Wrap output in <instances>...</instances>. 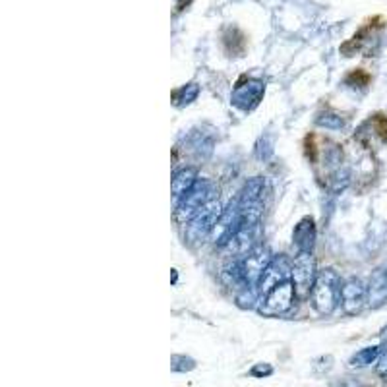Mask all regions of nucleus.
Returning <instances> with one entry per match:
<instances>
[{"label": "nucleus", "mask_w": 387, "mask_h": 387, "mask_svg": "<svg viewBox=\"0 0 387 387\" xmlns=\"http://www.w3.org/2000/svg\"><path fill=\"white\" fill-rule=\"evenodd\" d=\"M341 289H343V283L335 270L328 267V270L318 271L310 291V302L316 312L322 316L331 314L341 302Z\"/></svg>", "instance_id": "obj_1"}, {"label": "nucleus", "mask_w": 387, "mask_h": 387, "mask_svg": "<svg viewBox=\"0 0 387 387\" xmlns=\"http://www.w3.org/2000/svg\"><path fill=\"white\" fill-rule=\"evenodd\" d=\"M263 192H265V183L260 176H254V178H250L248 183L244 184L241 197H238L241 226L256 229L263 213Z\"/></svg>", "instance_id": "obj_2"}, {"label": "nucleus", "mask_w": 387, "mask_h": 387, "mask_svg": "<svg viewBox=\"0 0 387 387\" xmlns=\"http://www.w3.org/2000/svg\"><path fill=\"white\" fill-rule=\"evenodd\" d=\"M209 200H213L212 183H207V180H197L196 186H194V188L178 202V205H176V221L183 223V225H188V223L196 217V213L200 212Z\"/></svg>", "instance_id": "obj_3"}, {"label": "nucleus", "mask_w": 387, "mask_h": 387, "mask_svg": "<svg viewBox=\"0 0 387 387\" xmlns=\"http://www.w3.org/2000/svg\"><path fill=\"white\" fill-rule=\"evenodd\" d=\"M294 300H296V289L292 281H285L275 289H271L262 300V306H260V314L273 318V316H283L287 312H291L294 306Z\"/></svg>", "instance_id": "obj_4"}, {"label": "nucleus", "mask_w": 387, "mask_h": 387, "mask_svg": "<svg viewBox=\"0 0 387 387\" xmlns=\"http://www.w3.org/2000/svg\"><path fill=\"white\" fill-rule=\"evenodd\" d=\"M316 275H318V271H316V260L312 252H299L291 267V279L296 289V294L310 296Z\"/></svg>", "instance_id": "obj_5"}, {"label": "nucleus", "mask_w": 387, "mask_h": 387, "mask_svg": "<svg viewBox=\"0 0 387 387\" xmlns=\"http://www.w3.org/2000/svg\"><path fill=\"white\" fill-rule=\"evenodd\" d=\"M263 93H265V83L262 80L244 76V78L236 81L231 101H233L234 107H238L241 110H252L260 105Z\"/></svg>", "instance_id": "obj_6"}, {"label": "nucleus", "mask_w": 387, "mask_h": 387, "mask_svg": "<svg viewBox=\"0 0 387 387\" xmlns=\"http://www.w3.org/2000/svg\"><path fill=\"white\" fill-rule=\"evenodd\" d=\"M271 254L270 250L263 248V246H258V248L250 250L246 258L242 260L236 267L241 271L242 279H244V285L248 287H258L260 279H262L263 271L267 270V265L271 263Z\"/></svg>", "instance_id": "obj_7"}, {"label": "nucleus", "mask_w": 387, "mask_h": 387, "mask_svg": "<svg viewBox=\"0 0 387 387\" xmlns=\"http://www.w3.org/2000/svg\"><path fill=\"white\" fill-rule=\"evenodd\" d=\"M221 213H223V209H221L219 197L209 200V202L196 213V217L188 223V233H186L188 234V238H190V241H200L205 234H212L213 226L219 221Z\"/></svg>", "instance_id": "obj_8"}, {"label": "nucleus", "mask_w": 387, "mask_h": 387, "mask_svg": "<svg viewBox=\"0 0 387 387\" xmlns=\"http://www.w3.org/2000/svg\"><path fill=\"white\" fill-rule=\"evenodd\" d=\"M241 229V209H238V200L231 202L226 209H223L219 221L215 223L212 231V241L217 246H226L233 241V236Z\"/></svg>", "instance_id": "obj_9"}, {"label": "nucleus", "mask_w": 387, "mask_h": 387, "mask_svg": "<svg viewBox=\"0 0 387 387\" xmlns=\"http://www.w3.org/2000/svg\"><path fill=\"white\" fill-rule=\"evenodd\" d=\"M341 306L345 314L357 316L368 306V294H366V285L357 277H351L345 281L341 289Z\"/></svg>", "instance_id": "obj_10"}, {"label": "nucleus", "mask_w": 387, "mask_h": 387, "mask_svg": "<svg viewBox=\"0 0 387 387\" xmlns=\"http://www.w3.org/2000/svg\"><path fill=\"white\" fill-rule=\"evenodd\" d=\"M354 138L368 149L387 144V117L386 115H372L360 126Z\"/></svg>", "instance_id": "obj_11"}, {"label": "nucleus", "mask_w": 387, "mask_h": 387, "mask_svg": "<svg viewBox=\"0 0 387 387\" xmlns=\"http://www.w3.org/2000/svg\"><path fill=\"white\" fill-rule=\"evenodd\" d=\"M291 267L292 265H289L285 256L273 258L270 265H267V270L263 271L260 283H258V291H260V294L265 296L271 289H275V287L281 285V283H285V281H292Z\"/></svg>", "instance_id": "obj_12"}, {"label": "nucleus", "mask_w": 387, "mask_h": 387, "mask_svg": "<svg viewBox=\"0 0 387 387\" xmlns=\"http://www.w3.org/2000/svg\"><path fill=\"white\" fill-rule=\"evenodd\" d=\"M368 294V306L380 308L387 302V271L376 270L370 277V283L366 287Z\"/></svg>", "instance_id": "obj_13"}, {"label": "nucleus", "mask_w": 387, "mask_h": 387, "mask_svg": "<svg viewBox=\"0 0 387 387\" xmlns=\"http://www.w3.org/2000/svg\"><path fill=\"white\" fill-rule=\"evenodd\" d=\"M197 180H200V178H197L196 167L180 168V171L173 176V180H171V192H173V197H175L176 205H178V202H180L194 186H196Z\"/></svg>", "instance_id": "obj_14"}, {"label": "nucleus", "mask_w": 387, "mask_h": 387, "mask_svg": "<svg viewBox=\"0 0 387 387\" xmlns=\"http://www.w3.org/2000/svg\"><path fill=\"white\" fill-rule=\"evenodd\" d=\"M292 242L296 244L299 252H312L316 242V225L312 217H304L299 225L294 226Z\"/></svg>", "instance_id": "obj_15"}, {"label": "nucleus", "mask_w": 387, "mask_h": 387, "mask_svg": "<svg viewBox=\"0 0 387 387\" xmlns=\"http://www.w3.org/2000/svg\"><path fill=\"white\" fill-rule=\"evenodd\" d=\"M200 96V86L197 83H186L183 88H178L173 91V105L178 107V109H183L186 105H190L194 103Z\"/></svg>", "instance_id": "obj_16"}, {"label": "nucleus", "mask_w": 387, "mask_h": 387, "mask_svg": "<svg viewBox=\"0 0 387 387\" xmlns=\"http://www.w3.org/2000/svg\"><path fill=\"white\" fill-rule=\"evenodd\" d=\"M378 357H380V347H366V349L358 351L351 358V366H354V368H364V366L376 362Z\"/></svg>", "instance_id": "obj_17"}, {"label": "nucleus", "mask_w": 387, "mask_h": 387, "mask_svg": "<svg viewBox=\"0 0 387 387\" xmlns=\"http://www.w3.org/2000/svg\"><path fill=\"white\" fill-rule=\"evenodd\" d=\"M345 125H347V120L335 112H325V115L318 117V126H323L328 130H341V128H345Z\"/></svg>", "instance_id": "obj_18"}, {"label": "nucleus", "mask_w": 387, "mask_h": 387, "mask_svg": "<svg viewBox=\"0 0 387 387\" xmlns=\"http://www.w3.org/2000/svg\"><path fill=\"white\" fill-rule=\"evenodd\" d=\"M345 81H347L349 86H352V88H366L368 81H370V76L366 72H362V70H354V72H351L347 76V80Z\"/></svg>", "instance_id": "obj_19"}, {"label": "nucleus", "mask_w": 387, "mask_h": 387, "mask_svg": "<svg viewBox=\"0 0 387 387\" xmlns=\"http://www.w3.org/2000/svg\"><path fill=\"white\" fill-rule=\"evenodd\" d=\"M192 0H176V6H178V10H184V8L190 4Z\"/></svg>", "instance_id": "obj_20"}, {"label": "nucleus", "mask_w": 387, "mask_h": 387, "mask_svg": "<svg viewBox=\"0 0 387 387\" xmlns=\"http://www.w3.org/2000/svg\"><path fill=\"white\" fill-rule=\"evenodd\" d=\"M254 376H258V374H271V368H265V370H263L262 366H260V368H254Z\"/></svg>", "instance_id": "obj_21"}, {"label": "nucleus", "mask_w": 387, "mask_h": 387, "mask_svg": "<svg viewBox=\"0 0 387 387\" xmlns=\"http://www.w3.org/2000/svg\"><path fill=\"white\" fill-rule=\"evenodd\" d=\"M381 341H383V343L387 345V325H386V328H383V331H381Z\"/></svg>", "instance_id": "obj_22"}]
</instances>
